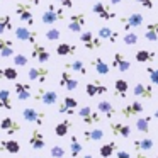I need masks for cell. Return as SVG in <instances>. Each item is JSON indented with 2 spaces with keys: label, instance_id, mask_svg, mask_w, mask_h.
<instances>
[{
  "label": "cell",
  "instance_id": "1",
  "mask_svg": "<svg viewBox=\"0 0 158 158\" xmlns=\"http://www.w3.org/2000/svg\"><path fill=\"white\" fill-rule=\"evenodd\" d=\"M63 19H65V10H63V7H55V4H49L48 9H46L41 15V22L46 26H55L56 22L63 21Z\"/></svg>",
  "mask_w": 158,
  "mask_h": 158
},
{
  "label": "cell",
  "instance_id": "2",
  "mask_svg": "<svg viewBox=\"0 0 158 158\" xmlns=\"http://www.w3.org/2000/svg\"><path fill=\"white\" fill-rule=\"evenodd\" d=\"M77 114H78L80 119H82L87 126H94V124L102 123V114H100L99 110L92 109L90 106H83L82 109H78V112H77Z\"/></svg>",
  "mask_w": 158,
  "mask_h": 158
},
{
  "label": "cell",
  "instance_id": "3",
  "mask_svg": "<svg viewBox=\"0 0 158 158\" xmlns=\"http://www.w3.org/2000/svg\"><path fill=\"white\" fill-rule=\"evenodd\" d=\"M119 22L123 24L124 31L129 32L131 29L141 27V26L144 24V17H143V14H139V12H133V14H129V15H123V17H119Z\"/></svg>",
  "mask_w": 158,
  "mask_h": 158
},
{
  "label": "cell",
  "instance_id": "4",
  "mask_svg": "<svg viewBox=\"0 0 158 158\" xmlns=\"http://www.w3.org/2000/svg\"><path fill=\"white\" fill-rule=\"evenodd\" d=\"M80 41L85 46V49L89 51H97L102 48V39L99 36H95L92 31H82L80 32Z\"/></svg>",
  "mask_w": 158,
  "mask_h": 158
},
{
  "label": "cell",
  "instance_id": "5",
  "mask_svg": "<svg viewBox=\"0 0 158 158\" xmlns=\"http://www.w3.org/2000/svg\"><path fill=\"white\" fill-rule=\"evenodd\" d=\"M22 117H24V121L34 124V126H43L46 121V114L43 110L34 109V107H26V109H22Z\"/></svg>",
  "mask_w": 158,
  "mask_h": 158
},
{
  "label": "cell",
  "instance_id": "6",
  "mask_svg": "<svg viewBox=\"0 0 158 158\" xmlns=\"http://www.w3.org/2000/svg\"><path fill=\"white\" fill-rule=\"evenodd\" d=\"M15 14H17V17L21 19L22 22H26L29 27L34 26V15H32L29 2H17V4H15Z\"/></svg>",
  "mask_w": 158,
  "mask_h": 158
},
{
  "label": "cell",
  "instance_id": "7",
  "mask_svg": "<svg viewBox=\"0 0 158 158\" xmlns=\"http://www.w3.org/2000/svg\"><path fill=\"white\" fill-rule=\"evenodd\" d=\"M133 95L136 99H144V100H151L155 97V87L153 83H143L138 82L133 87Z\"/></svg>",
  "mask_w": 158,
  "mask_h": 158
},
{
  "label": "cell",
  "instance_id": "8",
  "mask_svg": "<svg viewBox=\"0 0 158 158\" xmlns=\"http://www.w3.org/2000/svg\"><path fill=\"white\" fill-rule=\"evenodd\" d=\"M92 12L97 17L104 19V21H114V19H116V12H114L106 2H94Z\"/></svg>",
  "mask_w": 158,
  "mask_h": 158
},
{
  "label": "cell",
  "instance_id": "9",
  "mask_svg": "<svg viewBox=\"0 0 158 158\" xmlns=\"http://www.w3.org/2000/svg\"><path fill=\"white\" fill-rule=\"evenodd\" d=\"M14 36L19 41H24V43H31V44L38 43V31H34V29H31V27H24V26L15 27Z\"/></svg>",
  "mask_w": 158,
  "mask_h": 158
},
{
  "label": "cell",
  "instance_id": "10",
  "mask_svg": "<svg viewBox=\"0 0 158 158\" xmlns=\"http://www.w3.org/2000/svg\"><path fill=\"white\" fill-rule=\"evenodd\" d=\"M87 24V15L83 14V12H77V14H72L68 19V29L70 32H77V34H80V32L83 31V27H85Z\"/></svg>",
  "mask_w": 158,
  "mask_h": 158
},
{
  "label": "cell",
  "instance_id": "11",
  "mask_svg": "<svg viewBox=\"0 0 158 158\" xmlns=\"http://www.w3.org/2000/svg\"><path fill=\"white\" fill-rule=\"evenodd\" d=\"M143 112H144V106H143V102H139V100H133V102L126 104V106L121 109V114H123L126 119L138 117V116H141Z\"/></svg>",
  "mask_w": 158,
  "mask_h": 158
},
{
  "label": "cell",
  "instance_id": "12",
  "mask_svg": "<svg viewBox=\"0 0 158 158\" xmlns=\"http://www.w3.org/2000/svg\"><path fill=\"white\" fill-rule=\"evenodd\" d=\"M48 77H49V68H46V66H43V65L27 70V78L31 80V82H38L43 85V83L48 80Z\"/></svg>",
  "mask_w": 158,
  "mask_h": 158
},
{
  "label": "cell",
  "instance_id": "13",
  "mask_svg": "<svg viewBox=\"0 0 158 158\" xmlns=\"http://www.w3.org/2000/svg\"><path fill=\"white\" fill-rule=\"evenodd\" d=\"M109 129L112 131L114 136L124 138V139H127V138L131 136V133H133V129H131L129 124L119 123V121H110V123H109Z\"/></svg>",
  "mask_w": 158,
  "mask_h": 158
},
{
  "label": "cell",
  "instance_id": "14",
  "mask_svg": "<svg viewBox=\"0 0 158 158\" xmlns=\"http://www.w3.org/2000/svg\"><path fill=\"white\" fill-rule=\"evenodd\" d=\"M60 87L65 89V90H68V92H73V90L78 89V80L73 78L68 68H65L61 72V75H60Z\"/></svg>",
  "mask_w": 158,
  "mask_h": 158
},
{
  "label": "cell",
  "instance_id": "15",
  "mask_svg": "<svg viewBox=\"0 0 158 158\" xmlns=\"http://www.w3.org/2000/svg\"><path fill=\"white\" fill-rule=\"evenodd\" d=\"M78 107V100L72 95H65L58 107V112L60 114H68V116H73L75 114V109Z\"/></svg>",
  "mask_w": 158,
  "mask_h": 158
},
{
  "label": "cell",
  "instance_id": "16",
  "mask_svg": "<svg viewBox=\"0 0 158 158\" xmlns=\"http://www.w3.org/2000/svg\"><path fill=\"white\" fill-rule=\"evenodd\" d=\"M31 58L36 60V61H39L43 65V63H48L49 58H51V55H49V51L44 48L43 44H39V43H34L32 44V49H31Z\"/></svg>",
  "mask_w": 158,
  "mask_h": 158
},
{
  "label": "cell",
  "instance_id": "17",
  "mask_svg": "<svg viewBox=\"0 0 158 158\" xmlns=\"http://www.w3.org/2000/svg\"><path fill=\"white\" fill-rule=\"evenodd\" d=\"M107 85H104L100 80H92V82H89L85 85V94L89 97H97V95H104V94H107Z\"/></svg>",
  "mask_w": 158,
  "mask_h": 158
},
{
  "label": "cell",
  "instance_id": "18",
  "mask_svg": "<svg viewBox=\"0 0 158 158\" xmlns=\"http://www.w3.org/2000/svg\"><path fill=\"white\" fill-rule=\"evenodd\" d=\"M34 99H36V100H39V102H43L44 106H55V104L58 102V94H56L55 90H44V89H39Z\"/></svg>",
  "mask_w": 158,
  "mask_h": 158
},
{
  "label": "cell",
  "instance_id": "19",
  "mask_svg": "<svg viewBox=\"0 0 158 158\" xmlns=\"http://www.w3.org/2000/svg\"><path fill=\"white\" fill-rule=\"evenodd\" d=\"M14 90H15V95H17V99L21 102H24V100L32 97V89H31V83L29 82H15Z\"/></svg>",
  "mask_w": 158,
  "mask_h": 158
},
{
  "label": "cell",
  "instance_id": "20",
  "mask_svg": "<svg viewBox=\"0 0 158 158\" xmlns=\"http://www.w3.org/2000/svg\"><path fill=\"white\" fill-rule=\"evenodd\" d=\"M29 146H31L32 150H36V151L44 150V146H46V138H44V134H43L39 129H32L31 136H29Z\"/></svg>",
  "mask_w": 158,
  "mask_h": 158
},
{
  "label": "cell",
  "instance_id": "21",
  "mask_svg": "<svg viewBox=\"0 0 158 158\" xmlns=\"http://www.w3.org/2000/svg\"><path fill=\"white\" fill-rule=\"evenodd\" d=\"M131 61L126 58V56L123 55V53H116V55L112 56V68H116L117 72L121 73H126L131 70Z\"/></svg>",
  "mask_w": 158,
  "mask_h": 158
},
{
  "label": "cell",
  "instance_id": "22",
  "mask_svg": "<svg viewBox=\"0 0 158 158\" xmlns=\"http://www.w3.org/2000/svg\"><path fill=\"white\" fill-rule=\"evenodd\" d=\"M0 129L4 131L5 134H14V133H17V131H21V124L17 123V121L14 119V117H4V119L0 121Z\"/></svg>",
  "mask_w": 158,
  "mask_h": 158
},
{
  "label": "cell",
  "instance_id": "23",
  "mask_svg": "<svg viewBox=\"0 0 158 158\" xmlns=\"http://www.w3.org/2000/svg\"><path fill=\"white\" fill-rule=\"evenodd\" d=\"M97 36H99L102 41H109L114 44V43L117 41V38H119V32L114 31L109 26H102V27H99V31H97Z\"/></svg>",
  "mask_w": 158,
  "mask_h": 158
},
{
  "label": "cell",
  "instance_id": "24",
  "mask_svg": "<svg viewBox=\"0 0 158 158\" xmlns=\"http://www.w3.org/2000/svg\"><path fill=\"white\" fill-rule=\"evenodd\" d=\"M133 146L136 151H144V153H146V151H150L155 148V139L153 138H148V136H143V138H139V139H134Z\"/></svg>",
  "mask_w": 158,
  "mask_h": 158
},
{
  "label": "cell",
  "instance_id": "25",
  "mask_svg": "<svg viewBox=\"0 0 158 158\" xmlns=\"http://www.w3.org/2000/svg\"><path fill=\"white\" fill-rule=\"evenodd\" d=\"M97 110L109 121H112L114 116H116V109H114V106L109 102V100H100V102L97 104Z\"/></svg>",
  "mask_w": 158,
  "mask_h": 158
},
{
  "label": "cell",
  "instance_id": "26",
  "mask_svg": "<svg viewBox=\"0 0 158 158\" xmlns=\"http://www.w3.org/2000/svg\"><path fill=\"white\" fill-rule=\"evenodd\" d=\"M0 151H7L10 155H17L21 151V143L15 139H2L0 141Z\"/></svg>",
  "mask_w": 158,
  "mask_h": 158
},
{
  "label": "cell",
  "instance_id": "27",
  "mask_svg": "<svg viewBox=\"0 0 158 158\" xmlns=\"http://www.w3.org/2000/svg\"><path fill=\"white\" fill-rule=\"evenodd\" d=\"M134 60L138 63H151L156 60V51H151V49H138Z\"/></svg>",
  "mask_w": 158,
  "mask_h": 158
},
{
  "label": "cell",
  "instance_id": "28",
  "mask_svg": "<svg viewBox=\"0 0 158 158\" xmlns=\"http://www.w3.org/2000/svg\"><path fill=\"white\" fill-rule=\"evenodd\" d=\"M14 55H15L14 41L5 39V38H0V56H2V58H10V56H14Z\"/></svg>",
  "mask_w": 158,
  "mask_h": 158
},
{
  "label": "cell",
  "instance_id": "29",
  "mask_svg": "<svg viewBox=\"0 0 158 158\" xmlns=\"http://www.w3.org/2000/svg\"><path fill=\"white\" fill-rule=\"evenodd\" d=\"M82 151L83 146L80 143L78 136H70V155H72V158H82Z\"/></svg>",
  "mask_w": 158,
  "mask_h": 158
},
{
  "label": "cell",
  "instance_id": "30",
  "mask_svg": "<svg viewBox=\"0 0 158 158\" xmlns=\"http://www.w3.org/2000/svg\"><path fill=\"white\" fill-rule=\"evenodd\" d=\"M143 36H144V39H148L150 43H156L158 41V22H150V24H146Z\"/></svg>",
  "mask_w": 158,
  "mask_h": 158
},
{
  "label": "cell",
  "instance_id": "31",
  "mask_svg": "<svg viewBox=\"0 0 158 158\" xmlns=\"http://www.w3.org/2000/svg\"><path fill=\"white\" fill-rule=\"evenodd\" d=\"M82 134H83V139L85 141H102L104 139V129H100V127L85 129Z\"/></svg>",
  "mask_w": 158,
  "mask_h": 158
},
{
  "label": "cell",
  "instance_id": "32",
  "mask_svg": "<svg viewBox=\"0 0 158 158\" xmlns=\"http://www.w3.org/2000/svg\"><path fill=\"white\" fill-rule=\"evenodd\" d=\"M77 53V46L72 43H60L56 46V55L58 56H72Z\"/></svg>",
  "mask_w": 158,
  "mask_h": 158
},
{
  "label": "cell",
  "instance_id": "33",
  "mask_svg": "<svg viewBox=\"0 0 158 158\" xmlns=\"http://www.w3.org/2000/svg\"><path fill=\"white\" fill-rule=\"evenodd\" d=\"M114 90H116V95H119L121 99H124V97L127 95V92H129V83H127V80L117 78L116 82H114Z\"/></svg>",
  "mask_w": 158,
  "mask_h": 158
},
{
  "label": "cell",
  "instance_id": "34",
  "mask_svg": "<svg viewBox=\"0 0 158 158\" xmlns=\"http://www.w3.org/2000/svg\"><path fill=\"white\" fill-rule=\"evenodd\" d=\"M92 66L95 68V72L99 73V75H109V72H110V66L107 65L100 56H95V58L92 60Z\"/></svg>",
  "mask_w": 158,
  "mask_h": 158
},
{
  "label": "cell",
  "instance_id": "35",
  "mask_svg": "<svg viewBox=\"0 0 158 158\" xmlns=\"http://www.w3.org/2000/svg\"><path fill=\"white\" fill-rule=\"evenodd\" d=\"M72 126H73V124H72V121H70V119H63L61 123H58L55 126V134L58 138L66 136V134L70 133V129H72Z\"/></svg>",
  "mask_w": 158,
  "mask_h": 158
},
{
  "label": "cell",
  "instance_id": "36",
  "mask_svg": "<svg viewBox=\"0 0 158 158\" xmlns=\"http://www.w3.org/2000/svg\"><path fill=\"white\" fill-rule=\"evenodd\" d=\"M0 109L12 110V97L7 89H0Z\"/></svg>",
  "mask_w": 158,
  "mask_h": 158
},
{
  "label": "cell",
  "instance_id": "37",
  "mask_svg": "<svg viewBox=\"0 0 158 158\" xmlns=\"http://www.w3.org/2000/svg\"><path fill=\"white\" fill-rule=\"evenodd\" d=\"M117 151V144H116V141H109V143H106V144H102V146L99 148V155L102 158H110L114 153Z\"/></svg>",
  "mask_w": 158,
  "mask_h": 158
},
{
  "label": "cell",
  "instance_id": "38",
  "mask_svg": "<svg viewBox=\"0 0 158 158\" xmlns=\"http://www.w3.org/2000/svg\"><path fill=\"white\" fill-rule=\"evenodd\" d=\"M9 31H14V22H12L10 14H2L0 15V34Z\"/></svg>",
  "mask_w": 158,
  "mask_h": 158
},
{
  "label": "cell",
  "instance_id": "39",
  "mask_svg": "<svg viewBox=\"0 0 158 158\" xmlns=\"http://www.w3.org/2000/svg\"><path fill=\"white\" fill-rule=\"evenodd\" d=\"M65 68L72 70V72H77V73H80V75H87V73H89V70H87L85 63H83L82 60H73L72 63H66Z\"/></svg>",
  "mask_w": 158,
  "mask_h": 158
},
{
  "label": "cell",
  "instance_id": "40",
  "mask_svg": "<svg viewBox=\"0 0 158 158\" xmlns=\"http://www.w3.org/2000/svg\"><path fill=\"white\" fill-rule=\"evenodd\" d=\"M19 73L17 70L14 68V66H5V68H0V78L7 80V82H14V80H17Z\"/></svg>",
  "mask_w": 158,
  "mask_h": 158
},
{
  "label": "cell",
  "instance_id": "41",
  "mask_svg": "<svg viewBox=\"0 0 158 158\" xmlns=\"http://www.w3.org/2000/svg\"><path fill=\"white\" fill-rule=\"evenodd\" d=\"M150 123H151V116H143L136 119V129L143 134L150 133Z\"/></svg>",
  "mask_w": 158,
  "mask_h": 158
},
{
  "label": "cell",
  "instance_id": "42",
  "mask_svg": "<svg viewBox=\"0 0 158 158\" xmlns=\"http://www.w3.org/2000/svg\"><path fill=\"white\" fill-rule=\"evenodd\" d=\"M138 39H139V36L136 34V32H133V31H129V32H126V34L123 36V43L126 46H134L138 43Z\"/></svg>",
  "mask_w": 158,
  "mask_h": 158
},
{
  "label": "cell",
  "instance_id": "43",
  "mask_svg": "<svg viewBox=\"0 0 158 158\" xmlns=\"http://www.w3.org/2000/svg\"><path fill=\"white\" fill-rule=\"evenodd\" d=\"M44 36H46L48 41H60V38H61V31H60L58 27H49Z\"/></svg>",
  "mask_w": 158,
  "mask_h": 158
},
{
  "label": "cell",
  "instance_id": "44",
  "mask_svg": "<svg viewBox=\"0 0 158 158\" xmlns=\"http://www.w3.org/2000/svg\"><path fill=\"white\" fill-rule=\"evenodd\" d=\"M146 75H148V78H150V83L158 85V68H155V66H148Z\"/></svg>",
  "mask_w": 158,
  "mask_h": 158
},
{
  "label": "cell",
  "instance_id": "45",
  "mask_svg": "<svg viewBox=\"0 0 158 158\" xmlns=\"http://www.w3.org/2000/svg\"><path fill=\"white\" fill-rule=\"evenodd\" d=\"M27 61H29V58L26 55H22V53L14 55V65L15 66H27Z\"/></svg>",
  "mask_w": 158,
  "mask_h": 158
},
{
  "label": "cell",
  "instance_id": "46",
  "mask_svg": "<svg viewBox=\"0 0 158 158\" xmlns=\"http://www.w3.org/2000/svg\"><path fill=\"white\" fill-rule=\"evenodd\" d=\"M49 153H51L53 158H63L66 151H65V148H63V146H60V144H55V146L49 150Z\"/></svg>",
  "mask_w": 158,
  "mask_h": 158
},
{
  "label": "cell",
  "instance_id": "47",
  "mask_svg": "<svg viewBox=\"0 0 158 158\" xmlns=\"http://www.w3.org/2000/svg\"><path fill=\"white\" fill-rule=\"evenodd\" d=\"M139 5H143L144 9H148V10H151V9L155 7V0H136Z\"/></svg>",
  "mask_w": 158,
  "mask_h": 158
},
{
  "label": "cell",
  "instance_id": "48",
  "mask_svg": "<svg viewBox=\"0 0 158 158\" xmlns=\"http://www.w3.org/2000/svg\"><path fill=\"white\" fill-rule=\"evenodd\" d=\"M56 2L65 9H72L73 7V0H56Z\"/></svg>",
  "mask_w": 158,
  "mask_h": 158
},
{
  "label": "cell",
  "instance_id": "49",
  "mask_svg": "<svg viewBox=\"0 0 158 158\" xmlns=\"http://www.w3.org/2000/svg\"><path fill=\"white\" fill-rule=\"evenodd\" d=\"M116 158H131V155H129V151H126V150H117Z\"/></svg>",
  "mask_w": 158,
  "mask_h": 158
},
{
  "label": "cell",
  "instance_id": "50",
  "mask_svg": "<svg viewBox=\"0 0 158 158\" xmlns=\"http://www.w3.org/2000/svg\"><path fill=\"white\" fill-rule=\"evenodd\" d=\"M134 158H148V156L144 155V151H136V155H134Z\"/></svg>",
  "mask_w": 158,
  "mask_h": 158
},
{
  "label": "cell",
  "instance_id": "51",
  "mask_svg": "<svg viewBox=\"0 0 158 158\" xmlns=\"http://www.w3.org/2000/svg\"><path fill=\"white\" fill-rule=\"evenodd\" d=\"M106 2H109V4H112V5H117V4H121L123 0H106Z\"/></svg>",
  "mask_w": 158,
  "mask_h": 158
},
{
  "label": "cell",
  "instance_id": "52",
  "mask_svg": "<svg viewBox=\"0 0 158 158\" xmlns=\"http://www.w3.org/2000/svg\"><path fill=\"white\" fill-rule=\"evenodd\" d=\"M29 4H32V5H39V2H41V0H27Z\"/></svg>",
  "mask_w": 158,
  "mask_h": 158
},
{
  "label": "cell",
  "instance_id": "53",
  "mask_svg": "<svg viewBox=\"0 0 158 158\" xmlns=\"http://www.w3.org/2000/svg\"><path fill=\"white\" fill-rule=\"evenodd\" d=\"M82 158H94V156L90 153H87V155H82Z\"/></svg>",
  "mask_w": 158,
  "mask_h": 158
},
{
  "label": "cell",
  "instance_id": "54",
  "mask_svg": "<svg viewBox=\"0 0 158 158\" xmlns=\"http://www.w3.org/2000/svg\"><path fill=\"white\" fill-rule=\"evenodd\" d=\"M153 117H155V119H156V123H158V109H156V110H155V114H153Z\"/></svg>",
  "mask_w": 158,
  "mask_h": 158
},
{
  "label": "cell",
  "instance_id": "55",
  "mask_svg": "<svg viewBox=\"0 0 158 158\" xmlns=\"http://www.w3.org/2000/svg\"><path fill=\"white\" fill-rule=\"evenodd\" d=\"M156 158H158V150H156Z\"/></svg>",
  "mask_w": 158,
  "mask_h": 158
},
{
  "label": "cell",
  "instance_id": "56",
  "mask_svg": "<svg viewBox=\"0 0 158 158\" xmlns=\"http://www.w3.org/2000/svg\"><path fill=\"white\" fill-rule=\"evenodd\" d=\"M87 2H90V0H87Z\"/></svg>",
  "mask_w": 158,
  "mask_h": 158
},
{
  "label": "cell",
  "instance_id": "57",
  "mask_svg": "<svg viewBox=\"0 0 158 158\" xmlns=\"http://www.w3.org/2000/svg\"><path fill=\"white\" fill-rule=\"evenodd\" d=\"M4 2H5V0H4Z\"/></svg>",
  "mask_w": 158,
  "mask_h": 158
}]
</instances>
